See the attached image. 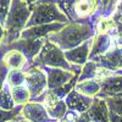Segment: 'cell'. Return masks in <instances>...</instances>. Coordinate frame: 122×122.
<instances>
[{
  "label": "cell",
  "instance_id": "cell-1",
  "mask_svg": "<svg viewBox=\"0 0 122 122\" xmlns=\"http://www.w3.org/2000/svg\"><path fill=\"white\" fill-rule=\"evenodd\" d=\"M97 30L86 23L70 22L59 32L49 34L46 38L56 44L62 51H68L83 44L89 39H93Z\"/></svg>",
  "mask_w": 122,
  "mask_h": 122
},
{
  "label": "cell",
  "instance_id": "cell-2",
  "mask_svg": "<svg viewBox=\"0 0 122 122\" xmlns=\"http://www.w3.org/2000/svg\"><path fill=\"white\" fill-rule=\"evenodd\" d=\"M32 15L30 1H11L10 11L5 23V42L3 46L9 45L21 38L22 30Z\"/></svg>",
  "mask_w": 122,
  "mask_h": 122
},
{
  "label": "cell",
  "instance_id": "cell-3",
  "mask_svg": "<svg viewBox=\"0 0 122 122\" xmlns=\"http://www.w3.org/2000/svg\"><path fill=\"white\" fill-rule=\"evenodd\" d=\"M32 15L26 25V28L44 26L50 23H70V20L59 9L56 3L53 1H36L30 3ZM25 28V29H26Z\"/></svg>",
  "mask_w": 122,
  "mask_h": 122
},
{
  "label": "cell",
  "instance_id": "cell-4",
  "mask_svg": "<svg viewBox=\"0 0 122 122\" xmlns=\"http://www.w3.org/2000/svg\"><path fill=\"white\" fill-rule=\"evenodd\" d=\"M42 66L62 68L66 71H71L73 73H78L82 71V67L78 65H70L65 57V51H62L56 44L51 43L48 38L43 49L40 50L38 56L34 59L33 65L30 67H42Z\"/></svg>",
  "mask_w": 122,
  "mask_h": 122
},
{
  "label": "cell",
  "instance_id": "cell-5",
  "mask_svg": "<svg viewBox=\"0 0 122 122\" xmlns=\"http://www.w3.org/2000/svg\"><path fill=\"white\" fill-rule=\"evenodd\" d=\"M45 42H46V38H40V39H36V40L18 39L11 44L0 48V60L3 59V56L6 53L11 51V50H17V51H20L26 57V61H27L26 67H25V72H26V71L33 65L34 59L38 56L40 50L43 49Z\"/></svg>",
  "mask_w": 122,
  "mask_h": 122
},
{
  "label": "cell",
  "instance_id": "cell-6",
  "mask_svg": "<svg viewBox=\"0 0 122 122\" xmlns=\"http://www.w3.org/2000/svg\"><path fill=\"white\" fill-rule=\"evenodd\" d=\"M26 88L29 92L30 99L33 101L44 94L48 90V77L46 73L39 67H30L26 71Z\"/></svg>",
  "mask_w": 122,
  "mask_h": 122
},
{
  "label": "cell",
  "instance_id": "cell-7",
  "mask_svg": "<svg viewBox=\"0 0 122 122\" xmlns=\"http://www.w3.org/2000/svg\"><path fill=\"white\" fill-rule=\"evenodd\" d=\"M93 62L97 64L99 68H104L111 72H117L122 70V49L118 48L115 43V45L111 46L109 51L101 56L94 57Z\"/></svg>",
  "mask_w": 122,
  "mask_h": 122
},
{
  "label": "cell",
  "instance_id": "cell-8",
  "mask_svg": "<svg viewBox=\"0 0 122 122\" xmlns=\"http://www.w3.org/2000/svg\"><path fill=\"white\" fill-rule=\"evenodd\" d=\"M39 68H42L46 73L48 90H55L57 88H61L66 83H68L77 75V73H73L71 71H66L62 68H53V67H46V66H42ZM78 73H81V72H78Z\"/></svg>",
  "mask_w": 122,
  "mask_h": 122
},
{
  "label": "cell",
  "instance_id": "cell-9",
  "mask_svg": "<svg viewBox=\"0 0 122 122\" xmlns=\"http://www.w3.org/2000/svg\"><path fill=\"white\" fill-rule=\"evenodd\" d=\"M67 23H50V25H44V26H37V27H30L26 28L22 30L21 38L20 39H27V40H36L40 38H46L49 34L59 32L62 28H65Z\"/></svg>",
  "mask_w": 122,
  "mask_h": 122
},
{
  "label": "cell",
  "instance_id": "cell-10",
  "mask_svg": "<svg viewBox=\"0 0 122 122\" xmlns=\"http://www.w3.org/2000/svg\"><path fill=\"white\" fill-rule=\"evenodd\" d=\"M64 100L68 110L75 111L77 114H83L89 110V107L93 104L94 98L87 97L82 93H79V92H77L76 89H73Z\"/></svg>",
  "mask_w": 122,
  "mask_h": 122
},
{
  "label": "cell",
  "instance_id": "cell-11",
  "mask_svg": "<svg viewBox=\"0 0 122 122\" xmlns=\"http://www.w3.org/2000/svg\"><path fill=\"white\" fill-rule=\"evenodd\" d=\"M94 38L89 39L79 46L71 49L68 51H65V57L70 65H78V66H84L88 62L89 54L92 50V45H93Z\"/></svg>",
  "mask_w": 122,
  "mask_h": 122
},
{
  "label": "cell",
  "instance_id": "cell-12",
  "mask_svg": "<svg viewBox=\"0 0 122 122\" xmlns=\"http://www.w3.org/2000/svg\"><path fill=\"white\" fill-rule=\"evenodd\" d=\"M22 115L29 122H57L53 118H50V116L46 112L45 106L40 103L28 101L27 104L23 105Z\"/></svg>",
  "mask_w": 122,
  "mask_h": 122
},
{
  "label": "cell",
  "instance_id": "cell-13",
  "mask_svg": "<svg viewBox=\"0 0 122 122\" xmlns=\"http://www.w3.org/2000/svg\"><path fill=\"white\" fill-rule=\"evenodd\" d=\"M99 84H100V92L97 94V98L100 99L112 98L122 92V75H114L111 77H107L100 81Z\"/></svg>",
  "mask_w": 122,
  "mask_h": 122
},
{
  "label": "cell",
  "instance_id": "cell-14",
  "mask_svg": "<svg viewBox=\"0 0 122 122\" xmlns=\"http://www.w3.org/2000/svg\"><path fill=\"white\" fill-rule=\"evenodd\" d=\"M92 122H110L109 121V107L104 99L94 97L93 104L87 111Z\"/></svg>",
  "mask_w": 122,
  "mask_h": 122
},
{
  "label": "cell",
  "instance_id": "cell-15",
  "mask_svg": "<svg viewBox=\"0 0 122 122\" xmlns=\"http://www.w3.org/2000/svg\"><path fill=\"white\" fill-rule=\"evenodd\" d=\"M112 46V40H111V36L105 33V34H97L94 38L93 45H92V50L89 54L88 61H92L97 56H101L106 54Z\"/></svg>",
  "mask_w": 122,
  "mask_h": 122
},
{
  "label": "cell",
  "instance_id": "cell-16",
  "mask_svg": "<svg viewBox=\"0 0 122 122\" xmlns=\"http://www.w3.org/2000/svg\"><path fill=\"white\" fill-rule=\"evenodd\" d=\"M98 4L99 3L97 1H75V12L77 16V22L93 15L98 7Z\"/></svg>",
  "mask_w": 122,
  "mask_h": 122
},
{
  "label": "cell",
  "instance_id": "cell-17",
  "mask_svg": "<svg viewBox=\"0 0 122 122\" xmlns=\"http://www.w3.org/2000/svg\"><path fill=\"white\" fill-rule=\"evenodd\" d=\"M0 61H3L4 65L10 70H21L26 61V57L17 50H11L6 53Z\"/></svg>",
  "mask_w": 122,
  "mask_h": 122
},
{
  "label": "cell",
  "instance_id": "cell-18",
  "mask_svg": "<svg viewBox=\"0 0 122 122\" xmlns=\"http://www.w3.org/2000/svg\"><path fill=\"white\" fill-rule=\"evenodd\" d=\"M75 89L77 92H79V93L87 95V97L94 98L100 92V84H99L98 81L90 79V81H86V82H78L76 84Z\"/></svg>",
  "mask_w": 122,
  "mask_h": 122
},
{
  "label": "cell",
  "instance_id": "cell-19",
  "mask_svg": "<svg viewBox=\"0 0 122 122\" xmlns=\"http://www.w3.org/2000/svg\"><path fill=\"white\" fill-rule=\"evenodd\" d=\"M45 109H46V112L50 116V118H53L57 122H60L62 120L68 111L65 100H59L56 104H54L51 106H46Z\"/></svg>",
  "mask_w": 122,
  "mask_h": 122
},
{
  "label": "cell",
  "instance_id": "cell-20",
  "mask_svg": "<svg viewBox=\"0 0 122 122\" xmlns=\"http://www.w3.org/2000/svg\"><path fill=\"white\" fill-rule=\"evenodd\" d=\"M14 107H15V101L11 94V87L7 83H5L1 92H0V109L12 110Z\"/></svg>",
  "mask_w": 122,
  "mask_h": 122
},
{
  "label": "cell",
  "instance_id": "cell-21",
  "mask_svg": "<svg viewBox=\"0 0 122 122\" xmlns=\"http://www.w3.org/2000/svg\"><path fill=\"white\" fill-rule=\"evenodd\" d=\"M98 71H99V67L97 66V64L93 62V61H88L84 66H82V71H81V75L78 77V82H86V81L95 79Z\"/></svg>",
  "mask_w": 122,
  "mask_h": 122
},
{
  "label": "cell",
  "instance_id": "cell-22",
  "mask_svg": "<svg viewBox=\"0 0 122 122\" xmlns=\"http://www.w3.org/2000/svg\"><path fill=\"white\" fill-rule=\"evenodd\" d=\"M11 94H12V98H14V101L18 105H25L27 104L29 99H30V95H29V92L26 87L21 86V87H15V88H11Z\"/></svg>",
  "mask_w": 122,
  "mask_h": 122
},
{
  "label": "cell",
  "instance_id": "cell-23",
  "mask_svg": "<svg viewBox=\"0 0 122 122\" xmlns=\"http://www.w3.org/2000/svg\"><path fill=\"white\" fill-rule=\"evenodd\" d=\"M26 81V72L22 70H10L9 76H7V84L15 88V87H21Z\"/></svg>",
  "mask_w": 122,
  "mask_h": 122
},
{
  "label": "cell",
  "instance_id": "cell-24",
  "mask_svg": "<svg viewBox=\"0 0 122 122\" xmlns=\"http://www.w3.org/2000/svg\"><path fill=\"white\" fill-rule=\"evenodd\" d=\"M23 105L15 106L12 110H3L0 109V122H10L20 117V114L22 112Z\"/></svg>",
  "mask_w": 122,
  "mask_h": 122
},
{
  "label": "cell",
  "instance_id": "cell-25",
  "mask_svg": "<svg viewBox=\"0 0 122 122\" xmlns=\"http://www.w3.org/2000/svg\"><path fill=\"white\" fill-rule=\"evenodd\" d=\"M104 100L107 104L109 111L122 117V98H106Z\"/></svg>",
  "mask_w": 122,
  "mask_h": 122
},
{
  "label": "cell",
  "instance_id": "cell-26",
  "mask_svg": "<svg viewBox=\"0 0 122 122\" xmlns=\"http://www.w3.org/2000/svg\"><path fill=\"white\" fill-rule=\"evenodd\" d=\"M10 6H11V1H0V26L3 28L5 27V23H6V18H7V15H9V11H10Z\"/></svg>",
  "mask_w": 122,
  "mask_h": 122
},
{
  "label": "cell",
  "instance_id": "cell-27",
  "mask_svg": "<svg viewBox=\"0 0 122 122\" xmlns=\"http://www.w3.org/2000/svg\"><path fill=\"white\" fill-rule=\"evenodd\" d=\"M9 72H10V68H7L4 65L3 61H0V92H1V89L5 84V79L9 76Z\"/></svg>",
  "mask_w": 122,
  "mask_h": 122
},
{
  "label": "cell",
  "instance_id": "cell-28",
  "mask_svg": "<svg viewBox=\"0 0 122 122\" xmlns=\"http://www.w3.org/2000/svg\"><path fill=\"white\" fill-rule=\"evenodd\" d=\"M78 115H79V114L75 112V111H71V110H68V111H67V114L65 115V117H64L62 120H61L60 122H75Z\"/></svg>",
  "mask_w": 122,
  "mask_h": 122
},
{
  "label": "cell",
  "instance_id": "cell-29",
  "mask_svg": "<svg viewBox=\"0 0 122 122\" xmlns=\"http://www.w3.org/2000/svg\"><path fill=\"white\" fill-rule=\"evenodd\" d=\"M75 122H92V120L89 118V116H88L87 112H83V114H79L77 116V118H76Z\"/></svg>",
  "mask_w": 122,
  "mask_h": 122
},
{
  "label": "cell",
  "instance_id": "cell-30",
  "mask_svg": "<svg viewBox=\"0 0 122 122\" xmlns=\"http://www.w3.org/2000/svg\"><path fill=\"white\" fill-rule=\"evenodd\" d=\"M109 121L110 122H122V117L111 112V111H109Z\"/></svg>",
  "mask_w": 122,
  "mask_h": 122
},
{
  "label": "cell",
  "instance_id": "cell-31",
  "mask_svg": "<svg viewBox=\"0 0 122 122\" xmlns=\"http://www.w3.org/2000/svg\"><path fill=\"white\" fill-rule=\"evenodd\" d=\"M3 36H4V28H3L1 26H0V40H1Z\"/></svg>",
  "mask_w": 122,
  "mask_h": 122
},
{
  "label": "cell",
  "instance_id": "cell-32",
  "mask_svg": "<svg viewBox=\"0 0 122 122\" xmlns=\"http://www.w3.org/2000/svg\"><path fill=\"white\" fill-rule=\"evenodd\" d=\"M18 122H29V121H27V120H25V118H21V120H18Z\"/></svg>",
  "mask_w": 122,
  "mask_h": 122
},
{
  "label": "cell",
  "instance_id": "cell-33",
  "mask_svg": "<svg viewBox=\"0 0 122 122\" xmlns=\"http://www.w3.org/2000/svg\"><path fill=\"white\" fill-rule=\"evenodd\" d=\"M115 75H122V70L117 71V72H115Z\"/></svg>",
  "mask_w": 122,
  "mask_h": 122
}]
</instances>
